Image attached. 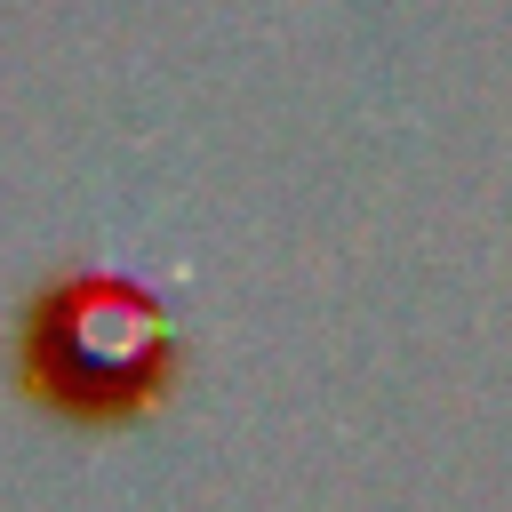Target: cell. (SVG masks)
<instances>
[{
	"label": "cell",
	"instance_id": "cell-1",
	"mask_svg": "<svg viewBox=\"0 0 512 512\" xmlns=\"http://www.w3.org/2000/svg\"><path fill=\"white\" fill-rule=\"evenodd\" d=\"M192 344L176 304L128 264H64L8 320V384L72 440L144 432L184 392Z\"/></svg>",
	"mask_w": 512,
	"mask_h": 512
}]
</instances>
